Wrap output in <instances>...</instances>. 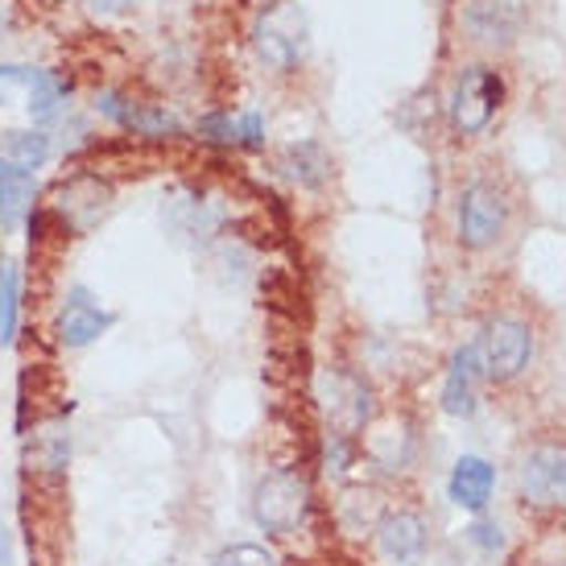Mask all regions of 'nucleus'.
I'll return each mask as SVG.
<instances>
[{
	"label": "nucleus",
	"instance_id": "9b49d317",
	"mask_svg": "<svg viewBox=\"0 0 566 566\" xmlns=\"http://www.w3.org/2000/svg\"><path fill=\"white\" fill-rule=\"evenodd\" d=\"M112 327H116V311H108L87 285H71L66 298L59 302V311H54L50 335L63 352H83V347L99 344Z\"/></svg>",
	"mask_w": 566,
	"mask_h": 566
},
{
	"label": "nucleus",
	"instance_id": "ddd939ff",
	"mask_svg": "<svg viewBox=\"0 0 566 566\" xmlns=\"http://www.w3.org/2000/svg\"><path fill=\"white\" fill-rule=\"evenodd\" d=\"M38 207V174L0 158V232L17 237Z\"/></svg>",
	"mask_w": 566,
	"mask_h": 566
},
{
	"label": "nucleus",
	"instance_id": "20e7f679",
	"mask_svg": "<svg viewBox=\"0 0 566 566\" xmlns=\"http://www.w3.org/2000/svg\"><path fill=\"white\" fill-rule=\"evenodd\" d=\"M509 223H513V199L509 190L488 178V174H475L459 187L455 199V240L463 252H492L509 237Z\"/></svg>",
	"mask_w": 566,
	"mask_h": 566
},
{
	"label": "nucleus",
	"instance_id": "f8f14e48",
	"mask_svg": "<svg viewBox=\"0 0 566 566\" xmlns=\"http://www.w3.org/2000/svg\"><path fill=\"white\" fill-rule=\"evenodd\" d=\"M373 551L389 566H418L430 551V525L418 509H385L373 530Z\"/></svg>",
	"mask_w": 566,
	"mask_h": 566
},
{
	"label": "nucleus",
	"instance_id": "412c9836",
	"mask_svg": "<svg viewBox=\"0 0 566 566\" xmlns=\"http://www.w3.org/2000/svg\"><path fill=\"white\" fill-rule=\"evenodd\" d=\"M21 331V269L0 261V352L17 344Z\"/></svg>",
	"mask_w": 566,
	"mask_h": 566
},
{
	"label": "nucleus",
	"instance_id": "4468645a",
	"mask_svg": "<svg viewBox=\"0 0 566 566\" xmlns=\"http://www.w3.org/2000/svg\"><path fill=\"white\" fill-rule=\"evenodd\" d=\"M277 170H282L285 182H294L302 190H323L335 178V158H331V149L315 137H306V142H294L285 145L282 154H277Z\"/></svg>",
	"mask_w": 566,
	"mask_h": 566
},
{
	"label": "nucleus",
	"instance_id": "423d86ee",
	"mask_svg": "<svg viewBox=\"0 0 566 566\" xmlns=\"http://www.w3.org/2000/svg\"><path fill=\"white\" fill-rule=\"evenodd\" d=\"M504 104V80L501 71H492L484 63H472L463 66L451 83V95H447V120L455 128V137L463 142H472L480 137L488 125H492V116L501 112Z\"/></svg>",
	"mask_w": 566,
	"mask_h": 566
},
{
	"label": "nucleus",
	"instance_id": "2eb2a0df",
	"mask_svg": "<svg viewBox=\"0 0 566 566\" xmlns=\"http://www.w3.org/2000/svg\"><path fill=\"white\" fill-rule=\"evenodd\" d=\"M463 25L480 46H509L521 30V4L517 0H472Z\"/></svg>",
	"mask_w": 566,
	"mask_h": 566
},
{
	"label": "nucleus",
	"instance_id": "6ab92c4d",
	"mask_svg": "<svg viewBox=\"0 0 566 566\" xmlns=\"http://www.w3.org/2000/svg\"><path fill=\"white\" fill-rule=\"evenodd\" d=\"M161 223L170 228V237L178 240V244H207V240L216 237L220 216L207 203H199L195 195H187V199L178 195L170 203H161Z\"/></svg>",
	"mask_w": 566,
	"mask_h": 566
},
{
	"label": "nucleus",
	"instance_id": "1a4fd4ad",
	"mask_svg": "<svg viewBox=\"0 0 566 566\" xmlns=\"http://www.w3.org/2000/svg\"><path fill=\"white\" fill-rule=\"evenodd\" d=\"M112 203H116V190H112L108 178L80 170L66 182H59L54 199H50V216L59 220L63 237H87L92 228L108 220Z\"/></svg>",
	"mask_w": 566,
	"mask_h": 566
},
{
	"label": "nucleus",
	"instance_id": "7ed1b4c3",
	"mask_svg": "<svg viewBox=\"0 0 566 566\" xmlns=\"http://www.w3.org/2000/svg\"><path fill=\"white\" fill-rule=\"evenodd\" d=\"M475 356H480V373L488 385L496 389H513L517 380H525V373L534 368L537 356V331L525 315L501 311V315L484 318L480 335L472 339Z\"/></svg>",
	"mask_w": 566,
	"mask_h": 566
},
{
	"label": "nucleus",
	"instance_id": "4be33fe9",
	"mask_svg": "<svg viewBox=\"0 0 566 566\" xmlns=\"http://www.w3.org/2000/svg\"><path fill=\"white\" fill-rule=\"evenodd\" d=\"M207 566H277V554L269 551L265 542H228L211 554Z\"/></svg>",
	"mask_w": 566,
	"mask_h": 566
},
{
	"label": "nucleus",
	"instance_id": "cd10ccee",
	"mask_svg": "<svg viewBox=\"0 0 566 566\" xmlns=\"http://www.w3.org/2000/svg\"><path fill=\"white\" fill-rule=\"evenodd\" d=\"M0 25H4V21H0Z\"/></svg>",
	"mask_w": 566,
	"mask_h": 566
},
{
	"label": "nucleus",
	"instance_id": "6e6552de",
	"mask_svg": "<svg viewBox=\"0 0 566 566\" xmlns=\"http://www.w3.org/2000/svg\"><path fill=\"white\" fill-rule=\"evenodd\" d=\"M92 108L108 125H116L128 137H142V142H178V137H187V125L166 104H145V99L120 92V87H99L92 95Z\"/></svg>",
	"mask_w": 566,
	"mask_h": 566
},
{
	"label": "nucleus",
	"instance_id": "393cba45",
	"mask_svg": "<svg viewBox=\"0 0 566 566\" xmlns=\"http://www.w3.org/2000/svg\"><path fill=\"white\" fill-rule=\"evenodd\" d=\"M80 4L92 17H99V21H116V17H125L137 9V0H80Z\"/></svg>",
	"mask_w": 566,
	"mask_h": 566
},
{
	"label": "nucleus",
	"instance_id": "dca6fc26",
	"mask_svg": "<svg viewBox=\"0 0 566 566\" xmlns=\"http://www.w3.org/2000/svg\"><path fill=\"white\" fill-rule=\"evenodd\" d=\"M480 380H484V373H480L475 344L455 347V356L447 364V377H442V409H447L451 418H472Z\"/></svg>",
	"mask_w": 566,
	"mask_h": 566
},
{
	"label": "nucleus",
	"instance_id": "a211bd4d",
	"mask_svg": "<svg viewBox=\"0 0 566 566\" xmlns=\"http://www.w3.org/2000/svg\"><path fill=\"white\" fill-rule=\"evenodd\" d=\"M451 501L463 509V513H484L492 492H496V468L480 455H463L451 472Z\"/></svg>",
	"mask_w": 566,
	"mask_h": 566
},
{
	"label": "nucleus",
	"instance_id": "a878e982",
	"mask_svg": "<svg viewBox=\"0 0 566 566\" xmlns=\"http://www.w3.org/2000/svg\"><path fill=\"white\" fill-rule=\"evenodd\" d=\"M525 566H563V563H525Z\"/></svg>",
	"mask_w": 566,
	"mask_h": 566
},
{
	"label": "nucleus",
	"instance_id": "f03ea898",
	"mask_svg": "<svg viewBox=\"0 0 566 566\" xmlns=\"http://www.w3.org/2000/svg\"><path fill=\"white\" fill-rule=\"evenodd\" d=\"M311 509H315V496H311V480L302 468H269L256 484H252L249 496V513L256 521V530L269 537H298L306 534L311 525Z\"/></svg>",
	"mask_w": 566,
	"mask_h": 566
},
{
	"label": "nucleus",
	"instance_id": "0eeeda50",
	"mask_svg": "<svg viewBox=\"0 0 566 566\" xmlns=\"http://www.w3.org/2000/svg\"><path fill=\"white\" fill-rule=\"evenodd\" d=\"M252 50L256 59L277 71V75H294L306 63V50H311V33H306V17L298 4H265V13L256 17L252 25Z\"/></svg>",
	"mask_w": 566,
	"mask_h": 566
},
{
	"label": "nucleus",
	"instance_id": "9d476101",
	"mask_svg": "<svg viewBox=\"0 0 566 566\" xmlns=\"http://www.w3.org/2000/svg\"><path fill=\"white\" fill-rule=\"evenodd\" d=\"M318 397H323V413L331 422V434H347L356 439L368 430L377 401H373V385L352 373V368H327L318 380Z\"/></svg>",
	"mask_w": 566,
	"mask_h": 566
},
{
	"label": "nucleus",
	"instance_id": "5701e85b",
	"mask_svg": "<svg viewBox=\"0 0 566 566\" xmlns=\"http://www.w3.org/2000/svg\"><path fill=\"white\" fill-rule=\"evenodd\" d=\"M195 133L207 145H237V120L228 112H207L203 120L195 125Z\"/></svg>",
	"mask_w": 566,
	"mask_h": 566
},
{
	"label": "nucleus",
	"instance_id": "aec40b11",
	"mask_svg": "<svg viewBox=\"0 0 566 566\" xmlns=\"http://www.w3.org/2000/svg\"><path fill=\"white\" fill-rule=\"evenodd\" d=\"M0 158L21 166V170H42L50 158H54V137L46 128H4L0 133Z\"/></svg>",
	"mask_w": 566,
	"mask_h": 566
},
{
	"label": "nucleus",
	"instance_id": "39448f33",
	"mask_svg": "<svg viewBox=\"0 0 566 566\" xmlns=\"http://www.w3.org/2000/svg\"><path fill=\"white\" fill-rule=\"evenodd\" d=\"M71 83L46 66L0 63V108H25L33 128L54 125L66 112Z\"/></svg>",
	"mask_w": 566,
	"mask_h": 566
},
{
	"label": "nucleus",
	"instance_id": "b1692460",
	"mask_svg": "<svg viewBox=\"0 0 566 566\" xmlns=\"http://www.w3.org/2000/svg\"><path fill=\"white\" fill-rule=\"evenodd\" d=\"M237 145H244V149H265V116L261 112H244L237 120Z\"/></svg>",
	"mask_w": 566,
	"mask_h": 566
},
{
	"label": "nucleus",
	"instance_id": "bb28decb",
	"mask_svg": "<svg viewBox=\"0 0 566 566\" xmlns=\"http://www.w3.org/2000/svg\"><path fill=\"white\" fill-rule=\"evenodd\" d=\"M261 4H277V0H261Z\"/></svg>",
	"mask_w": 566,
	"mask_h": 566
},
{
	"label": "nucleus",
	"instance_id": "f257e3e1",
	"mask_svg": "<svg viewBox=\"0 0 566 566\" xmlns=\"http://www.w3.org/2000/svg\"><path fill=\"white\" fill-rule=\"evenodd\" d=\"M513 492L534 517H566V434H537L521 447Z\"/></svg>",
	"mask_w": 566,
	"mask_h": 566
},
{
	"label": "nucleus",
	"instance_id": "f3484780",
	"mask_svg": "<svg viewBox=\"0 0 566 566\" xmlns=\"http://www.w3.org/2000/svg\"><path fill=\"white\" fill-rule=\"evenodd\" d=\"M25 463L30 472L50 475V480H63L71 468V426L66 418H46L25 442Z\"/></svg>",
	"mask_w": 566,
	"mask_h": 566
}]
</instances>
